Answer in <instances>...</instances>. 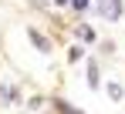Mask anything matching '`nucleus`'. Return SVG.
I'll use <instances>...</instances> for the list:
<instances>
[{
    "label": "nucleus",
    "mask_w": 125,
    "mask_h": 114,
    "mask_svg": "<svg viewBox=\"0 0 125 114\" xmlns=\"http://www.w3.org/2000/svg\"><path fill=\"white\" fill-rule=\"evenodd\" d=\"M95 7H98V14L105 20H118L122 17V0H95Z\"/></svg>",
    "instance_id": "f257e3e1"
},
{
    "label": "nucleus",
    "mask_w": 125,
    "mask_h": 114,
    "mask_svg": "<svg viewBox=\"0 0 125 114\" xmlns=\"http://www.w3.org/2000/svg\"><path fill=\"white\" fill-rule=\"evenodd\" d=\"M27 37L34 40V47H37L41 54H47V50H51V40L44 37V34H41V30H37V27H27Z\"/></svg>",
    "instance_id": "f03ea898"
},
{
    "label": "nucleus",
    "mask_w": 125,
    "mask_h": 114,
    "mask_svg": "<svg viewBox=\"0 0 125 114\" xmlns=\"http://www.w3.org/2000/svg\"><path fill=\"white\" fill-rule=\"evenodd\" d=\"M0 101H3V104H14V101H17V91H14V84H10V81H3V84H0Z\"/></svg>",
    "instance_id": "7ed1b4c3"
},
{
    "label": "nucleus",
    "mask_w": 125,
    "mask_h": 114,
    "mask_svg": "<svg viewBox=\"0 0 125 114\" xmlns=\"http://www.w3.org/2000/svg\"><path fill=\"white\" fill-rule=\"evenodd\" d=\"M105 91H108L112 101H122V97H125V87L118 84V81H108V84H105Z\"/></svg>",
    "instance_id": "20e7f679"
},
{
    "label": "nucleus",
    "mask_w": 125,
    "mask_h": 114,
    "mask_svg": "<svg viewBox=\"0 0 125 114\" xmlns=\"http://www.w3.org/2000/svg\"><path fill=\"white\" fill-rule=\"evenodd\" d=\"M54 107H58L61 114H84V111H78V107H71V104H68L64 97H54Z\"/></svg>",
    "instance_id": "39448f33"
},
{
    "label": "nucleus",
    "mask_w": 125,
    "mask_h": 114,
    "mask_svg": "<svg viewBox=\"0 0 125 114\" xmlns=\"http://www.w3.org/2000/svg\"><path fill=\"white\" fill-rule=\"evenodd\" d=\"M88 84H91V87H102V74H98V64H88Z\"/></svg>",
    "instance_id": "423d86ee"
},
{
    "label": "nucleus",
    "mask_w": 125,
    "mask_h": 114,
    "mask_svg": "<svg viewBox=\"0 0 125 114\" xmlns=\"http://www.w3.org/2000/svg\"><path fill=\"white\" fill-rule=\"evenodd\" d=\"M78 37H81L84 44H91V40H95V30H91L88 24H78Z\"/></svg>",
    "instance_id": "0eeeda50"
},
{
    "label": "nucleus",
    "mask_w": 125,
    "mask_h": 114,
    "mask_svg": "<svg viewBox=\"0 0 125 114\" xmlns=\"http://www.w3.org/2000/svg\"><path fill=\"white\" fill-rule=\"evenodd\" d=\"M71 7H74V10H78V14H84V10H88V7H91V0H71Z\"/></svg>",
    "instance_id": "6e6552de"
},
{
    "label": "nucleus",
    "mask_w": 125,
    "mask_h": 114,
    "mask_svg": "<svg viewBox=\"0 0 125 114\" xmlns=\"http://www.w3.org/2000/svg\"><path fill=\"white\" fill-rule=\"evenodd\" d=\"M54 3H58V7H64V3H71V0H54Z\"/></svg>",
    "instance_id": "1a4fd4ad"
}]
</instances>
